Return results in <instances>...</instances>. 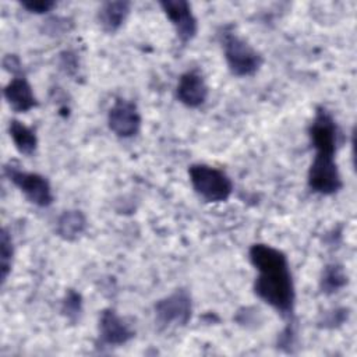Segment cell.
I'll list each match as a JSON object with an SVG mask.
<instances>
[{
    "label": "cell",
    "mask_w": 357,
    "mask_h": 357,
    "mask_svg": "<svg viewBox=\"0 0 357 357\" xmlns=\"http://www.w3.org/2000/svg\"><path fill=\"white\" fill-rule=\"evenodd\" d=\"M248 258L257 271L254 294L287 322H294L296 289L286 254L273 245L255 243L248 250Z\"/></svg>",
    "instance_id": "1"
},
{
    "label": "cell",
    "mask_w": 357,
    "mask_h": 357,
    "mask_svg": "<svg viewBox=\"0 0 357 357\" xmlns=\"http://www.w3.org/2000/svg\"><path fill=\"white\" fill-rule=\"evenodd\" d=\"M223 56L230 73L236 77L254 75L264 63V56L244 38L234 32L233 26H225L219 33Z\"/></svg>",
    "instance_id": "2"
},
{
    "label": "cell",
    "mask_w": 357,
    "mask_h": 357,
    "mask_svg": "<svg viewBox=\"0 0 357 357\" xmlns=\"http://www.w3.org/2000/svg\"><path fill=\"white\" fill-rule=\"evenodd\" d=\"M188 177L195 194L206 202H225L233 192L231 178L215 166L194 163L188 167Z\"/></svg>",
    "instance_id": "3"
},
{
    "label": "cell",
    "mask_w": 357,
    "mask_h": 357,
    "mask_svg": "<svg viewBox=\"0 0 357 357\" xmlns=\"http://www.w3.org/2000/svg\"><path fill=\"white\" fill-rule=\"evenodd\" d=\"M335 155L332 152H315L307 173V184L312 192L333 195L342 190L343 180Z\"/></svg>",
    "instance_id": "4"
},
{
    "label": "cell",
    "mask_w": 357,
    "mask_h": 357,
    "mask_svg": "<svg viewBox=\"0 0 357 357\" xmlns=\"http://www.w3.org/2000/svg\"><path fill=\"white\" fill-rule=\"evenodd\" d=\"M4 174L31 204L39 208H47L53 204L54 195L52 185L45 176L21 170L20 166L11 162L4 166Z\"/></svg>",
    "instance_id": "5"
},
{
    "label": "cell",
    "mask_w": 357,
    "mask_h": 357,
    "mask_svg": "<svg viewBox=\"0 0 357 357\" xmlns=\"http://www.w3.org/2000/svg\"><path fill=\"white\" fill-rule=\"evenodd\" d=\"M155 322L159 328L184 326L192 312V300L187 289H177L155 304Z\"/></svg>",
    "instance_id": "6"
},
{
    "label": "cell",
    "mask_w": 357,
    "mask_h": 357,
    "mask_svg": "<svg viewBox=\"0 0 357 357\" xmlns=\"http://www.w3.org/2000/svg\"><path fill=\"white\" fill-rule=\"evenodd\" d=\"M141 113L138 106L124 98H117L107 112L109 130L119 138L135 137L141 130Z\"/></svg>",
    "instance_id": "7"
},
{
    "label": "cell",
    "mask_w": 357,
    "mask_h": 357,
    "mask_svg": "<svg viewBox=\"0 0 357 357\" xmlns=\"http://www.w3.org/2000/svg\"><path fill=\"white\" fill-rule=\"evenodd\" d=\"M308 135L315 152L336 153L340 131L333 116L324 106L317 107L315 116L308 127Z\"/></svg>",
    "instance_id": "8"
},
{
    "label": "cell",
    "mask_w": 357,
    "mask_h": 357,
    "mask_svg": "<svg viewBox=\"0 0 357 357\" xmlns=\"http://www.w3.org/2000/svg\"><path fill=\"white\" fill-rule=\"evenodd\" d=\"M159 6L181 43L191 42L198 32V21L192 13L191 4L185 0H160Z\"/></svg>",
    "instance_id": "9"
},
{
    "label": "cell",
    "mask_w": 357,
    "mask_h": 357,
    "mask_svg": "<svg viewBox=\"0 0 357 357\" xmlns=\"http://www.w3.org/2000/svg\"><path fill=\"white\" fill-rule=\"evenodd\" d=\"M135 336V331L116 310L106 308L99 315L98 337L102 346H123Z\"/></svg>",
    "instance_id": "10"
},
{
    "label": "cell",
    "mask_w": 357,
    "mask_h": 357,
    "mask_svg": "<svg viewBox=\"0 0 357 357\" xmlns=\"http://www.w3.org/2000/svg\"><path fill=\"white\" fill-rule=\"evenodd\" d=\"M208 93L209 88L199 71L190 70L180 75L176 86V98L181 105L197 109L206 102Z\"/></svg>",
    "instance_id": "11"
},
{
    "label": "cell",
    "mask_w": 357,
    "mask_h": 357,
    "mask_svg": "<svg viewBox=\"0 0 357 357\" xmlns=\"http://www.w3.org/2000/svg\"><path fill=\"white\" fill-rule=\"evenodd\" d=\"M3 95L10 109L15 113H26L38 106V99L32 86L24 75L13 77L4 86Z\"/></svg>",
    "instance_id": "12"
},
{
    "label": "cell",
    "mask_w": 357,
    "mask_h": 357,
    "mask_svg": "<svg viewBox=\"0 0 357 357\" xmlns=\"http://www.w3.org/2000/svg\"><path fill=\"white\" fill-rule=\"evenodd\" d=\"M131 11V3L126 0L105 1L96 11V21L100 29L106 33L117 32Z\"/></svg>",
    "instance_id": "13"
},
{
    "label": "cell",
    "mask_w": 357,
    "mask_h": 357,
    "mask_svg": "<svg viewBox=\"0 0 357 357\" xmlns=\"http://www.w3.org/2000/svg\"><path fill=\"white\" fill-rule=\"evenodd\" d=\"M86 226L88 222L82 211L68 209L57 218L56 234L66 241H75L85 233Z\"/></svg>",
    "instance_id": "14"
},
{
    "label": "cell",
    "mask_w": 357,
    "mask_h": 357,
    "mask_svg": "<svg viewBox=\"0 0 357 357\" xmlns=\"http://www.w3.org/2000/svg\"><path fill=\"white\" fill-rule=\"evenodd\" d=\"M8 134L15 149L25 156H32L38 148V137L32 127L25 126L20 120H10Z\"/></svg>",
    "instance_id": "15"
},
{
    "label": "cell",
    "mask_w": 357,
    "mask_h": 357,
    "mask_svg": "<svg viewBox=\"0 0 357 357\" xmlns=\"http://www.w3.org/2000/svg\"><path fill=\"white\" fill-rule=\"evenodd\" d=\"M349 283V276L343 268V265L337 262L328 264L321 273L319 278V289L321 293L326 296H332L340 291Z\"/></svg>",
    "instance_id": "16"
},
{
    "label": "cell",
    "mask_w": 357,
    "mask_h": 357,
    "mask_svg": "<svg viewBox=\"0 0 357 357\" xmlns=\"http://www.w3.org/2000/svg\"><path fill=\"white\" fill-rule=\"evenodd\" d=\"M14 258V244L10 231L3 227L0 233V278L1 283L4 284L13 266Z\"/></svg>",
    "instance_id": "17"
},
{
    "label": "cell",
    "mask_w": 357,
    "mask_h": 357,
    "mask_svg": "<svg viewBox=\"0 0 357 357\" xmlns=\"http://www.w3.org/2000/svg\"><path fill=\"white\" fill-rule=\"evenodd\" d=\"M61 312L70 322H77L82 314V297L74 289L67 290L61 301Z\"/></svg>",
    "instance_id": "18"
},
{
    "label": "cell",
    "mask_w": 357,
    "mask_h": 357,
    "mask_svg": "<svg viewBox=\"0 0 357 357\" xmlns=\"http://www.w3.org/2000/svg\"><path fill=\"white\" fill-rule=\"evenodd\" d=\"M349 311L346 308H335L332 311H328L325 317L319 321L321 328H335L342 325L347 319Z\"/></svg>",
    "instance_id": "19"
},
{
    "label": "cell",
    "mask_w": 357,
    "mask_h": 357,
    "mask_svg": "<svg viewBox=\"0 0 357 357\" xmlns=\"http://www.w3.org/2000/svg\"><path fill=\"white\" fill-rule=\"evenodd\" d=\"M21 7L32 14H46L56 7L53 0H22Z\"/></svg>",
    "instance_id": "20"
},
{
    "label": "cell",
    "mask_w": 357,
    "mask_h": 357,
    "mask_svg": "<svg viewBox=\"0 0 357 357\" xmlns=\"http://www.w3.org/2000/svg\"><path fill=\"white\" fill-rule=\"evenodd\" d=\"M3 67L6 71H8L10 74H13L14 77L17 75H22L21 71H22V66H21V61L18 59L17 54H7L4 59H3Z\"/></svg>",
    "instance_id": "21"
},
{
    "label": "cell",
    "mask_w": 357,
    "mask_h": 357,
    "mask_svg": "<svg viewBox=\"0 0 357 357\" xmlns=\"http://www.w3.org/2000/svg\"><path fill=\"white\" fill-rule=\"evenodd\" d=\"M60 59H61V68L66 70V73L71 74L73 71L77 70V59H75V54L71 53V52H64L60 54Z\"/></svg>",
    "instance_id": "22"
}]
</instances>
